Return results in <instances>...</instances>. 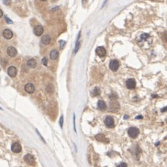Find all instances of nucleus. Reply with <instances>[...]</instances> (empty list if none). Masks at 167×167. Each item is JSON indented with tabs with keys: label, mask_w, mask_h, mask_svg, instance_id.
<instances>
[{
	"label": "nucleus",
	"mask_w": 167,
	"mask_h": 167,
	"mask_svg": "<svg viewBox=\"0 0 167 167\" xmlns=\"http://www.w3.org/2000/svg\"><path fill=\"white\" fill-rule=\"evenodd\" d=\"M147 38H149V35H148V34H142V35L141 36V40H145V39H147Z\"/></svg>",
	"instance_id": "21"
},
{
	"label": "nucleus",
	"mask_w": 167,
	"mask_h": 167,
	"mask_svg": "<svg viewBox=\"0 0 167 167\" xmlns=\"http://www.w3.org/2000/svg\"><path fill=\"white\" fill-rule=\"evenodd\" d=\"M47 58H43V59H42V64H43V65H47Z\"/></svg>",
	"instance_id": "22"
},
{
	"label": "nucleus",
	"mask_w": 167,
	"mask_h": 167,
	"mask_svg": "<svg viewBox=\"0 0 167 167\" xmlns=\"http://www.w3.org/2000/svg\"><path fill=\"white\" fill-rule=\"evenodd\" d=\"M2 16H3V12H2V10L0 9V18H1Z\"/></svg>",
	"instance_id": "29"
},
{
	"label": "nucleus",
	"mask_w": 167,
	"mask_h": 167,
	"mask_svg": "<svg viewBox=\"0 0 167 167\" xmlns=\"http://www.w3.org/2000/svg\"><path fill=\"white\" fill-rule=\"evenodd\" d=\"M50 57L52 60H57L58 57H59V52L56 51V50H53L51 52V54H50Z\"/></svg>",
	"instance_id": "15"
},
{
	"label": "nucleus",
	"mask_w": 167,
	"mask_h": 167,
	"mask_svg": "<svg viewBox=\"0 0 167 167\" xmlns=\"http://www.w3.org/2000/svg\"><path fill=\"white\" fill-rule=\"evenodd\" d=\"M33 31H34V34L36 36H41V35H42V33H43V28L41 25H38V26H36L34 28V30Z\"/></svg>",
	"instance_id": "10"
},
{
	"label": "nucleus",
	"mask_w": 167,
	"mask_h": 167,
	"mask_svg": "<svg viewBox=\"0 0 167 167\" xmlns=\"http://www.w3.org/2000/svg\"><path fill=\"white\" fill-rule=\"evenodd\" d=\"M142 119V116H138L137 117V119Z\"/></svg>",
	"instance_id": "30"
},
{
	"label": "nucleus",
	"mask_w": 167,
	"mask_h": 167,
	"mask_svg": "<svg viewBox=\"0 0 167 167\" xmlns=\"http://www.w3.org/2000/svg\"><path fill=\"white\" fill-rule=\"evenodd\" d=\"M126 85L129 89H134L136 87V81L134 79H129L126 82Z\"/></svg>",
	"instance_id": "7"
},
{
	"label": "nucleus",
	"mask_w": 167,
	"mask_h": 167,
	"mask_svg": "<svg viewBox=\"0 0 167 167\" xmlns=\"http://www.w3.org/2000/svg\"><path fill=\"white\" fill-rule=\"evenodd\" d=\"M105 124L107 128H113L115 125V122H114V119L110 116H107L106 119H105Z\"/></svg>",
	"instance_id": "3"
},
{
	"label": "nucleus",
	"mask_w": 167,
	"mask_h": 167,
	"mask_svg": "<svg viewBox=\"0 0 167 167\" xmlns=\"http://www.w3.org/2000/svg\"><path fill=\"white\" fill-rule=\"evenodd\" d=\"M99 94H100V90H99V88H97V87H95V88L93 90V92H92V95H93L94 96L98 95Z\"/></svg>",
	"instance_id": "19"
},
{
	"label": "nucleus",
	"mask_w": 167,
	"mask_h": 167,
	"mask_svg": "<svg viewBox=\"0 0 167 167\" xmlns=\"http://www.w3.org/2000/svg\"><path fill=\"white\" fill-rule=\"evenodd\" d=\"M6 22H8V23H12V21H11V20H9V19H8V18H6Z\"/></svg>",
	"instance_id": "28"
},
{
	"label": "nucleus",
	"mask_w": 167,
	"mask_h": 167,
	"mask_svg": "<svg viewBox=\"0 0 167 167\" xmlns=\"http://www.w3.org/2000/svg\"><path fill=\"white\" fill-rule=\"evenodd\" d=\"M3 1H4V4H5V5H6V6H9L10 5V0H3Z\"/></svg>",
	"instance_id": "23"
},
{
	"label": "nucleus",
	"mask_w": 167,
	"mask_h": 167,
	"mask_svg": "<svg viewBox=\"0 0 167 167\" xmlns=\"http://www.w3.org/2000/svg\"><path fill=\"white\" fill-rule=\"evenodd\" d=\"M41 1H45V0H41Z\"/></svg>",
	"instance_id": "31"
},
{
	"label": "nucleus",
	"mask_w": 167,
	"mask_h": 167,
	"mask_svg": "<svg viewBox=\"0 0 167 167\" xmlns=\"http://www.w3.org/2000/svg\"><path fill=\"white\" fill-rule=\"evenodd\" d=\"M112 97H114L113 99H117V98H118V95H117L116 94H113V95H110V98H112Z\"/></svg>",
	"instance_id": "26"
},
{
	"label": "nucleus",
	"mask_w": 167,
	"mask_h": 167,
	"mask_svg": "<svg viewBox=\"0 0 167 167\" xmlns=\"http://www.w3.org/2000/svg\"><path fill=\"white\" fill-rule=\"evenodd\" d=\"M63 116H62L61 119H60V125H61V127H63Z\"/></svg>",
	"instance_id": "25"
},
{
	"label": "nucleus",
	"mask_w": 167,
	"mask_h": 167,
	"mask_svg": "<svg viewBox=\"0 0 167 167\" xmlns=\"http://www.w3.org/2000/svg\"><path fill=\"white\" fill-rule=\"evenodd\" d=\"M95 139H96L97 141H103V142L106 141V143H108V142H109V141H108V140L105 137V135H103V134H97V135L95 136Z\"/></svg>",
	"instance_id": "14"
},
{
	"label": "nucleus",
	"mask_w": 167,
	"mask_h": 167,
	"mask_svg": "<svg viewBox=\"0 0 167 167\" xmlns=\"http://www.w3.org/2000/svg\"><path fill=\"white\" fill-rule=\"evenodd\" d=\"M6 52H7L8 56H10V57H15V56L17 55V50H16V48L12 47V46H10V47L7 48V50H6Z\"/></svg>",
	"instance_id": "9"
},
{
	"label": "nucleus",
	"mask_w": 167,
	"mask_h": 167,
	"mask_svg": "<svg viewBox=\"0 0 167 167\" xmlns=\"http://www.w3.org/2000/svg\"><path fill=\"white\" fill-rule=\"evenodd\" d=\"M17 73H18V71H17V68L15 66H10L7 69V73L11 77H15L17 75Z\"/></svg>",
	"instance_id": "8"
},
{
	"label": "nucleus",
	"mask_w": 167,
	"mask_h": 167,
	"mask_svg": "<svg viewBox=\"0 0 167 167\" xmlns=\"http://www.w3.org/2000/svg\"><path fill=\"white\" fill-rule=\"evenodd\" d=\"M60 44L62 45V48H63V46H64V44H65V42H60Z\"/></svg>",
	"instance_id": "27"
},
{
	"label": "nucleus",
	"mask_w": 167,
	"mask_h": 167,
	"mask_svg": "<svg viewBox=\"0 0 167 167\" xmlns=\"http://www.w3.org/2000/svg\"><path fill=\"white\" fill-rule=\"evenodd\" d=\"M24 160H25V162L28 164H30V165H35V158L31 154H27V155H25Z\"/></svg>",
	"instance_id": "2"
},
{
	"label": "nucleus",
	"mask_w": 167,
	"mask_h": 167,
	"mask_svg": "<svg viewBox=\"0 0 167 167\" xmlns=\"http://www.w3.org/2000/svg\"><path fill=\"white\" fill-rule=\"evenodd\" d=\"M51 42H52V39H51V37L49 36V35H44V36L42 37V42L44 44V45H48V44H50Z\"/></svg>",
	"instance_id": "13"
},
{
	"label": "nucleus",
	"mask_w": 167,
	"mask_h": 167,
	"mask_svg": "<svg viewBox=\"0 0 167 167\" xmlns=\"http://www.w3.org/2000/svg\"><path fill=\"white\" fill-rule=\"evenodd\" d=\"M25 90H26L28 93H34V91H35V87H34V85L32 84L29 83L26 84V86H25Z\"/></svg>",
	"instance_id": "12"
},
{
	"label": "nucleus",
	"mask_w": 167,
	"mask_h": 167,
	"mask_svg": "<svg viewBox=\"0 0 167 167\" xmlns=\"http://www.w3.org/2000/svg\"><path fill=\"white\" fill-rule=\"evenodd\" d=\"M119 63L117 60H111V61H110L109 68L111 71L116 72V71L119 69Z\"/></svg>",
	"instance_id": "4"
},
{
	"label": "nucleus",
	"mask_w": 167,
	"mask_h": 167,
	"mask_svg": "<svg viewBox=\"0 0 167 167\" xmlns=\"http://www.w3.org/2000/svg\"><path fill=\"white\" fill-rule=\"evenodd\" d=\"M36 65H37V62L35 59H30V60L28 61V66H29V67L34 68V67H36Z\"/></svg>",
	"instance_id": "17"
},
{
	"label": "nucleus",
	"mask_w": 167,
	"mask_h": 167,
	"mask_svg": "<svg viewBox=\"0 0 167 167\" xmlns=\"http://www.w3.org/2000/svg\"><path fill=\"white\" fill-rule=\"evenodd\" d=\"M3 36L5 37L6 39H7V40H9V39H11V38L13 37V32L11 31L10 30H8V29H6V30H5L3 31Z\"/></svg>",
	"instance_id": "11"
},
{
	"label": "nucleus",
	"mask_w": 167,
	"mask_h": 167,
	"mask_svg": "<svg viewBox=\"0 0 167 167\" xmlns=\"http://www.w3.org/2000/svg\"><path fill=\"white\" fill-rule=\"evenodd\" d=\"M128 134H129V136H130L131 138L135 139V138H137L138 135L140 134V131H139V129H137V128L131 127V128L129 129V131H128Z\"/></svg>",
	"instance_id": "1"
},
{
	"label": "nucleus",
	"mask_w": 167,
	"mask_h": 167,
	"mask_svg": "<svg viewBox=\"0 0 167 167\" xmlns=\"http://www.w3.org/2000/svg\"><path fill=\"white\" fill-rule=\"evenodd\" d=\"M11 150L13 152H15V153H19L22 150V148H21V145L18 143V142H14L13 144H12V146H11Z\"/></svg>",
	"instance_id": "5"
},
{
	"label": "nucleus",
	"mask_w": 167,
	"mask_h": 167,
	"mask_svg": "<svg viewBox=\"0 0 167 167\" xmlns=\"http://www.w3.org/2000/svg\"><path fill=\"white\" fill-rule=\"evenodd\" d=\"M46 90H47L48 93H52V92H54V87H53V85L52 84H48L47 86H46Z\"/></svg>",
	"instance_id": "18"
},
{
	"label": "nucleus",
	"mask_w": 167,
	"mask_h": 167,
	"mask_svg": "<svg viewBox=\"0 0 167 167\" xmlns=\"http://www.w3.org/2000/svg\"><path fill=\"white\" fill-rule=\"evenodd\" d=\"M97 107H98L100 110H105L107 108V105H106V103H105L104 101L99 100L98 103H97Z\"/></svg>",
	"instance_id": "16"
},
{
	"label": "nucleus",
	"mask_w": 167,
	"mask_h": 167,
	"mask_svg": "<svg viewBox=\"0 0 167 167\" xmlns=\"http://www.w3.org/2000/svg\"><path fill=\"white\" fill-rule=\"evenodd\" d=\"M79 38H80V33H79L78 35V39H77V42H76V46H75V50H74V53H76V52H78V49L80 47V41H79Z\"/></svg>",
	"instance_id": "20"
},
{
	"label": "nucleus",
	"mask_w": 167,
	"mask_h": 167,
	"mask_svg": "<svg viewBox=\"0 0 167 167\" xmlns=\"http://www.w3.org/2000/svg\"><path fill=\"white\" fill-rule=\"evenodd\" d=\"M118 167H128V166H127V164H126L125 162H121V163H119L118 165Z\"/></svg>",
	"instance_id": "24"
},
{
	"label": "nucleus",
	"mask_w": 167,
	"mask_h": 167,
	"mask_svg": "<svg viewBox=\"0 0 167 167\" xmlns=\"http://www.w3.org/2000/svg\"><path fill=\"white\" fill-rule=\"evenodd\" d=\"M95 52H96V54L101 58L105 57V56L107 55V51H106V49H105L104 47H97L96 48V50H95Z\"/></svg>",
	"instance_id": "6"
}]
</instances>
